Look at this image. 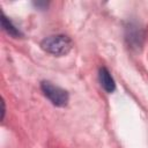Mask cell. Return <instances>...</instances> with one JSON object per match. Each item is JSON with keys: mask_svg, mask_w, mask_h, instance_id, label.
<instances>
[{"mask_svg": "<svg viewBox=\"0 0 148 148\" xmlns=\"http://www.w3.org/2000/svg\"><path fill=\"white\" fill-rule=\"evenodd\" d=\"M42 50L56 57L66 56L72 50V40L65 35H53L44 38L40 43Z\"/></svg>", "mask_w": 148, "mask_h": 148, "instance_id": "1", "label": "cell"}, {"mask_svg": "<svg viewBox=\"0 0 148 148\" xmlns=\"http://www.w3.org/2000/svg\"><path fill=\"white\" fill-rule=\"evenodd\" d=\"M40 89H42L44 96L53 105L59 106V108L67 105L69 96H68V92L65 89H62L58 86H54L50 81H43L40 83Z\"/></svg>", "mask_w": 148, "mask_h": 148, "instance_id": "2", "label": "cell"}, {"mask_svg": "<svg viewBox=\"0 0 148 148\" xmlns=\"http://www.w3.org/2000/svg\"><path fill=\"white\" fill-rule=\"evenodd\" d=\"M126 40L131 47H139L142 45L143 40V32L141 28L138 24L130 23L128 27L126 28Z\"/></svg>", "mask_w": 148, "mask_h": 148, "instance_id": "3", "label": "cell"}, {"mask_svg": "<svg viewBox=\"0 0 148 148\" xmlns=\"http://www.w3.org/2000/svg\"><path fill=\"white\" fill-rule=\"evenodd\" d=\"M98 81L101 87L109 94L113 92L116 90V82L111 75V73L109 72L108 68L105 67H101L98 71Z\"/></svg>", "mask_w": 148, "mask_h": 148, "instance_id": "4", "label": "cell"}, {"mask_svg": "<svg viewBox=\"0 0 148 148\" xmlns=\"http://www.w3.org/2000/svg\"><path fill=\"white\" fill-rule=\"evenodd\" d=\"M1 27H2V29H3L9 36H12V37H14V38L22 37V32L20 31V29L16 28V27L13 24V22H12L9 18L6 17L5 14L1 15Z\"/></svg>", "mask_w": 148, "mask_h": 148, "instance_id": "5", "label": "cell"}, {"mask_svg": "<svg viewBox=\"0 0 148 148\" xmlns=\"http://www.w3.org/2000/svg\"><path fill=\"white\" fill-rule=\"evenodd\" d=\"M34 5H35L37 8H40V9H45V8L47 7V2H42V1L34 2Z\"/></svg>", "mask_w": 148, "mask_h": 148, "instance_id": "6", "label": "cell"}]
</instances>
